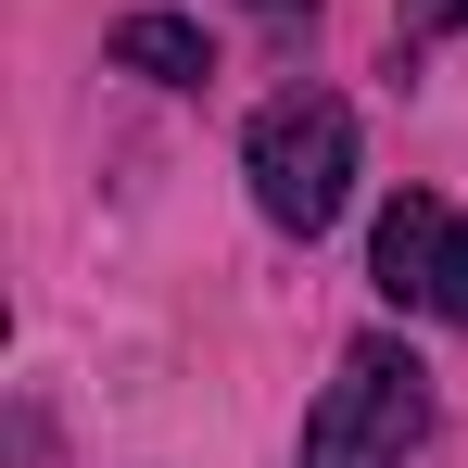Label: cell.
Here are the masks:
<instances>
[{
    "mask_svg": "<svg viewBox=\"0 0 468 468\" xmlns=\"http://www.w3.org/2000/svg\"><path fill=\"white\" fill-rule=\"evenodd\" d=\"M443 240H456V216H443L431 190H392V203H380L367 266H380V292H392V304H431V292H443Z\"/></svg>",
    "mask_w": 468,
    "mask_h": 468,
    "instance_id": "cell-3",
    "label": "cell"
},
{
    "mask_svg": "<svg viewBox=\"0 0 468 468\" xmlns=\"http://www.w3.org/2000/svg\"><path fill=\"white\" fill-rule=\"evenodd\" d=\"M114 64H127V77H165V89H203V77H216V51H203L190 13H127V26H114Z\"/></svg>",
    "mask_w": 468,
    "mask_h": 468,
    "instance_id": "cell-4",
    "label": "cell"
},
{
    "mask_svg": "<svg viewBox=\"0 0 468 468\" xmlns=\"http://www.w3.org/2000/svg\"><path fill=\"white\" fill-rule=\"evenodd\" d=\"M431 316H456V329H468V216H456V240H443V292H431Z\"/></svg>",
    "mask_w": 468,
    "mask_h": 468,
    "instance_id": "cell-5",
    "label": "cell"
},
{
    "mask_svg": "<svg viewBox=\"0 0 468 468\" xmlns=\"http://www.w3.org/2000/svg\"><path fill=\"white\" fill-rule=\"evenodd\" d=\"M253 13H316V0H253Z\"/></svg>",
    "mask_w": 468,
    "mask_h": 468,
    "instance_id": "cell-7",
    "label": "cell"
},
{
    "mask_svg": "<svg viewBox=\"0 0 468 468\" xmlns=\"http://www.w3.org/2000/svg\"><path fill=\"white\" fill-rule=\"evenodd\" d=\"M418 443H431V380H418V355L355 342L342 380L316 392V418H304V468H418Z\"/></svg>",
    "mask_w": 468,
    "mask_h": 468,
    "instance_id": "cell-2",
    "label": "cell"
},
{
    "mask_svg": "<svg viewBox=\"0 0 468 468\" xmlns=\"http://www.w3.org/2000/svg\"><path fill=\"white\" fill-rule=\"evenodd\" d=\"M405 26H468V0H405Z\"/></svg>",
    "mask_w": 468,
    "mask_h": 468,
    "instance_id": "cell-6",
    "label": "cell"
},
{
    "mask_svg": "<svg viewBox=\"0 0 468 468\" xmlns=\"http://www.w3.org/2000/svg\"><path fill=\"white\" fill-rule=\"evenodd\" d=\"M240 177H253L266 229L316 240L329 216H342V190H355V101H329V89L266 101V114H253V140H240Z\"/></svg>",
    "mask_w": 468,
    "mask_h": 468,
    "instance_id": "cell-1",
    "label": "cell"
}]
</instances>
